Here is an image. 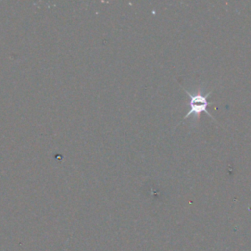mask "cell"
I'll use <instances>...</instances> for the list:
<instances>
[{
	"label": "cell",
	"instance_id": "1",
	"mask_svg": "<svg viewBox=\"0 0 251 251\" xmlns=\"http://www.w3.org/2000/svg\"><path fill=\"white\" fill-rule=\"evenodd\" d=\"M184 91L188 94V96H189V98H190V102H189V111L187 112V114L183 117V119H182V121L181 122H183V121H185L186 119H188V117L189 116H195V117H197L200 113H202V112H205L206 114H208L212 119H214L213 118V116L209 113V111L207 110V108H208V106L211 104L210 102H208V97H209V95H210V93H211V91L210 92H208V93H204L202 90H198L196 93H190L188 90H186V89H184ZM215 120V119H214Z\"/></svg>",
	"mask_w": 251,
	"mask_h": 251
}]
</instances>
